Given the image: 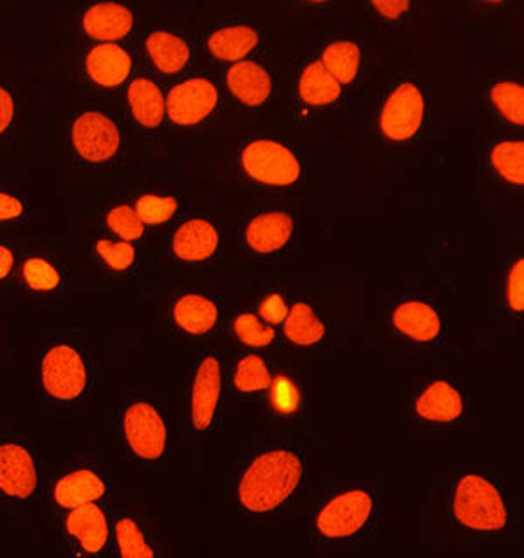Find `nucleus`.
Segmentation results:
<instances>
[{"label":"nucleus","mask_w":524,"mask_h":558,"mask_svg":"<svg viewBox=\"0 0 524 558\" xmlns=\"http://www.w3.org/2000/svg\"><path fill=\"white\" fill-rule=\"evenodd\" d=\"M305 476V459L294 449L261 450L241 471L236 499L249 514H270L290 499Z\"/></svg>","instance_id":"obj_1"},{"label":"nucleus","mask_w":524,"mask_h":558,"mask_svg":"<svg viewBox=\"0 0 524 558\" xmlns=\"http://www.w3.org/2000/svg\"><path fill=\"white\" fill-rule=\"evenodd\" d=\"M40 389L55 405H75L90 395L93 371L83 349L70 339H52L39 357Z\"/></svg>","instance_id":"obj_2"},{"label":"nucleus","mask_w":524,"mask_h":558,"mask_svg":"<svg viewBox=\"0 0 524 558\" xmlns=\"http://www.w3.org/2000/svg\"><path fill=\"white\" fill-rule=\"evenodd\" d=\"M116 432L128 456L135 461H162L168 452L165 412L147 398L122 401L116 412Z\"/></svg>","instance_id":"obj_3"},{"label":"nucleus","mask_w":524,"mask_h":558,"mask_svg":"<svg viewBox=\"0 0 524 558\" xmlns=\"http://www.w3.org/2000/svg\"><path fill=\"white\" fill-rule=\"evenodd\" d=\"M451 513L460 527L471 531H502L509 525V510L500 488L480 475L454 480Z\"/></svg>","instance_id":"obj_4"},{"label":"nucleus","mask_w":524,"mask_h":558,"mask_svg":"<svg viewBox=\"0 0 524 558\" xmlns=\"http://www.w3.org/2000/svg\"><path fill=\"white\" fill-rule=\"evenodd\" d=\"M57 534L70 558H102L112 546V519L105 505L79 506L58 513Z\"/></svg>","instance_id":"obj_5"},{"label":"nucleus","mask_w":524,"mask_h":558,"mask_svg":"<svg viewBox=\"0 0 524 558\" xmlns=\"http://www.w3.org/2000/svg\"><path fill=\"white\" fill-rule=\"evenodd\" d=\"M43 466L28 441L20 436L0 438V499L28 505L43 493Z\"/></svg>","instance_id":"obj_6"},{"label":"nucleus","mask_w":524,"mask_h":558,"mask_svg":"<svg viewBox=\"0 0 524 558\" xmlns=\"http://www.w3.org/2000/svg\"><path fill=\"white\" fill-rule=\"evenodd\" d=\"M72 156L83 165H105L118 156L122 147L119 122L102 110H83L70 122Z\"/></svg>","instance_id":"obj_7"},{"label":"nucleus","mask_w":524,"mask_h":558,"mask_svg":"<svg viewBox=\"0 0 524 558\" xmlns=\"http://www.w3.org/2000/svg\"><path fill=\"white\" fill-rule=\"evenodd\" d=\"M374 497L366 488L334 494L314 513L313 527L323 539H348L371 522Z\"/></svg>","instance_id":"obj_8"},{"label":"nucleus","mask_w":524,"mask_h":558,"mask_svg":"<svg viewBox=\"0 0 524 558\" xmlns=\"http://www.w3.org/2000/svg\"><path fill=\"white\" fill-rule=\"evenodd\" d=\"M48 496L57 513L79 506L105 505L110 496L109 473L96 462H83L52 480Z\"/></svg>","instance_id":"obj_9"},{"label":"nucleus","mask_w":524,"mask_h":558,"mask_svg":"<svg viewBox=\"0 0 524 558\" xmlns=\"http://www.w3.org/2000/svg\"><path fill=\"white\" fill-rule=\"evenodd\" d=\"M223 397V362L214 351L198 357L188 392V414L192 429L206 433L214 426Z\"/></svg>","instance_id":"obj_10"},{"label":"nucleus","mask_w":524,"mask_h":558,"mask_svg":"<svg viewBox=\"0 0 524 558\" xmlns=\"http://www.w3.org/2000/svg\"><path fill=\"white\" fill-rule=\"evenodd\" d=\"M241 165L250 179L276 187L293 185L301 177V162L296 154L273 140H253L245 145Z\"/></svg>","instance_id":"obj_11"},{"label":"nucleus","mask_w":524,"mask_h":558,"mask_svg":"<svg viewBox=\"0 0 524 558\" xmlns=\"http://www.w3.org/2000/svg\"><path fill=\"white\" fill-rule=\"evenodd\" d=\"M166 116L177 126H196L217 109V84L209 77H188L175 84L165 96Z\"/></svg>","instance_id":"obj_12"},{"label":"nucleus","mask_w":524,"mask_h":558,"mask_svg":"<svg viewBox=\"0 0 524 558\" xmlns=\"http://www.w3.org/2000/svg\"><path fill=\"white\" fill-rule=\"evenodd\" d=\"M424 116L425 98L421 89L413 83H401L384 101L380 128L386 138L402 142L416 135Z\"/></svg>","instance_id":"obj_13"},{"label":"nucleus","mask_w":524,"mask_h":558,"mask_svg":"<svg viewBox=\"0 0 524 558\" xmlns=\"http://www.w3.org/2000/svg\"><path fill=\"white\" fill-rule=\"evenodd\" d=\"M135 61L119 43L93 44L84 54V74L102 89H116L130 78Z\"/></svg>","instance_id":"obj_14"},{"label":"nucleus","mask_w":524,"mask_h":558,"mask_svg":"<svg viewBox=\"0 0 524 558\" xmlns=\"http://www.w3.org/2000/svg\"><path fill=\"white\" fill-rule=\"evenodd\" d=\"M135 26V11L122 2H93L81 14V28L96 44L128 39Z\"/></svg>","instance_id":"obj_15"},{"label":"nucleus","mask_w":524,"mask_h":558,"mask_svg":"<svg viewBox=\"0 0 524 558\" xmlns=\"http://www.w3.org/2000/svg\"><path fill=\"white\" fill-rule=\"evenodd\" d=\"M221 246V232L206 218H188L171 234V252L183 262H206Z\"/></svg>","instance_id":"obj_16"},{"label":"nucleus","mask_w":524,"mask_h":558,"mask_svg":"<svg viewBox=\"0 0 524 558\" xmlns=\"http://www.w3.org/2000/svg\"><path fill=\"white\" fill-rule=\"evenodd\" d=\"M175 327L189 336H205L215 330L221 319L217 302L203 293H183L171 305Z\"/></svg>","instance_id":"obj_17"},{"label":"nucleus","mask_w":524,"mask_h":558,"mask_svg":"<svg viewBox=\"0 0 524 558\" xmlns=\"http://www.w3.org/2000/svg\"><path fill=\"white\" fill-rule=\"evenodd\" d=\"M226 84L236 100L249 107L266 104L273 89V81L267 70L255 61H236L227 70Z\"/></svg>","instance_id":"obj_18"},{"label":"nucleus","mask_w":524,"mask_h":558,"mask_svg":"<svg viewBox=\"0 0 524 558\" xmlns=\"http://www.w3.org/2000/svg\"><path fill=\"white\" fill-rule=\"evenodd\" d=\"M415 412L427 423H454L462 415L463 398L453 384L436 380L419 392L415 401Z\"/></svg>","instance_id":"obj_19"},{"label":"nucleus","mask_w":524,"mask_h":558,"mask_svg":"<svg viewBox=\"0 0 524 558\" xmlns=\"http://www.w3.org/2000/svg\"><path fill=\"white\" fill-rule=\"evenodd\" d=\"M294 222L290 215L284 211H267L250 220L245 229V241L255 253L276 252L284 248L293 238Z\"/></svg>","instance_id":"obj_20"},{"label":"nucleus","mask_w":524,"mask_h":558,"mask_svg":"<svg viewBox=\"0 0 524 558\" xmlns=\"http://www.w3.org/2000/svg\"><path fill=\"white\" fill-rule=\"evenodd\" d=\"M128 105L131 116L140 126L156 130L162 126L166 116L165 95L154 78L139 75L128 84Z\"/></svg>","instance_id":"obj_21"},{"label":"nucleus","mask_w":524,"mask_h":558,"mask_svg":"<svg viewBox=\"0 0 524 558\" xmlns=\"http://www.w3.org/2000/svg\"><path fill=\"white\" fill-rule=\"evenodd\" d=\"M392 322L402 336L409 337L416 342H432L442 331L441 316L432 305L421 301L398 304L393 311Z\"/></svg>","instance_id":"obj_22"},{"label":"nucleus","mask_w":524,"mask_h":558,"mask_svg":"<svg viewBox=\"0 0 524 558\" xmlns=\"http://www.w3.org/2000/svg\"><path fill=\"white\" fill-rule=\"evenodd\" d=\"M145 51L162 74H179L191 60V46L182 35L171 31H153L145 39Z\"/></svg>","instance_id":"obj_23"},{"label":"nucleus","mask_w":524,"mask_h":558,"mask_svg":"<svg viewBox=\"0 0 524 558\" xmlns=\"http://www.w3.org/2000/svg\"><path fill=\"white\" fill-rule=\"evenodd\" d=\"M20 281L31 293H57L66 284V272L55 258L44 253H28L20 262Z\"/></svg>","instance_id":"obj_24"},{"label":"nucleus","mask_w":524,"mask_h":558,"mask_svg":"<svg viewBox=\"0 0 524 558\" xmlns=\"http://www.w3.org/2000/svg\"><path fill=\"white\" fill-rule=\"evenodd\" d=\"M259 34L249 25H227L206 37V49L218 61H241L258 48Z\"/></svg>","instance_id":"obj_25"},{"label":"nucleus","mask_w":524,"mask_h":558,"mask_svg":"<svg viewBox=\"0 0 524 558\" xmlns=\"http://www.w3.org/2000/svg\"><path fill=\"white\" fill-rule=\"evenodd\" d=\"M112 548L116 558H156L147 532L131 514L112 520Z\"/></svg>","instance_id":"obj_26"},{"label":"nucleus","mask_w":524,"mask_h":558,"mask_svg":"<svg viewBox=\"0 0 524 558\" xmlns=\"http://www.w3.org/2000/svg\"><path fill=\"white\" fill-rule=\"evenodd\" d=\"M299 93L306 104L329 105L340 98L341 84L329 74L322 61H313L302 70Z\"/></svg>","instance_id":"obj_27"},{"label":"nucleus","mask_w":524,"mask_h":558,"mask_svg":"<svg viewBox=\"0 0 524 558\" xmlns=\"http://www.w3.org/2000/svg\"><path fill=\"white\" fill-rule=\"evenodd\" d=\"M285 337L296 345H313L325 336V327L306 302H297L285 316Z\"/></svg>","instance_id":"obj_28"},{"label":"nucleus","mask_w":524,"mask_h":558,"mask_svg":"<svg viewBox=\"0 0 524 558\" xmlns=\"http://www.w3.org/2000/svg\"><path fill=\"white\" fill-rule=\"evenodd\" d=\"M360 49L352 40H336L322 52V65L337 83H352L360 70Z\"/></svg>","instance_id":"obj_29"},{"label":"nucleus","mask_w":524,"mask_h":558,"mask_svg":"<svg viewBox=\"0 0 524 558\" xmlns=\"http://www.w3.org/2000/svg\"><path fill=\"white\" fill-rule=\"evenodd\" d=\"M491 165L498 174L514 185L524 183V144L520 140H503L491 148Z\"/></svg>","instance_id":"obj_30"},{"label":"nucleus","mask_w":524,"mask_h":558,"mask_svg":"<svg viewBox=\"0 0 524 558\" xmlns=\"http://www.w3.org/2000/svg\"><path fill=\"white\" fill-rule=\"evenodd\" d=\"M271 380L273 377H271L266 362L259 354L253 353L245 354L233 374L236 391L243 392V395L264 391L270 388Z\"/></svg>","instance_id":"obj_31"},{"label":"nucleus","mask_w":524,"mask_h":558,"mask_svg":"<svg viewBox=\"0 0 524 558\" xmlns=\"http://www.w3.org/2000/svg\"><path fill=\"white\" fill-rule=\"evenodd\" d=\"M104 220L110 234L116 235V240L133 244L140 238H144L145 226L136 215L135 208L128 203L110 206Z\"/></svg>","instance_id":"obj_32"},{"label":"nucleus","mask_w":524,"mask_h":558,"mask_svg":"<svg viewBox=\"0 0 524 558\" xmlns=\"http://www.w3.org/2000/svg\"><path fill=\"white\" fill-rule=\"evenodd\" d=\"M96 258L112 272H128L135 266V246L127 241L110 240V238H96L93 243Z\"/></svg>","instance_id":"obj_33"},{"label":"nucleus","mask_w":524,"mask_h":558,"mask_svg":"<svg viewBox=\"0 0 524 558\" xmlns=\"http://www.w3.org/2000/svg\"><path fill=\"white\" fill-rule=\"evenodd\" d=\"M491 100L503 118L517 126L524 124V89L514 81H500L491 87Z\"/></svg>","instance_id":"obj_34"},{"label":"nucleus","mask_w":524,"mask_h":558,"mask_svg":"<svg viewBox=\"0 0 524 558\" xmlns=\"http://www.w3.org/2000/svg\"><path fill=\"white\" fill-rule=\"evenodd\" d=\"M133 208L144 226H162L179 211V201L170 196L142 194Z\"/></svg>","instance_id":"obj_35"},{"label":"nucleus","mask_w":524,"mask_h":558,"mask_svg":"<svg viewBox=\"0 0 524 558\" xmlns=\"http://www.w3.org/2000/svg\"><path fill=\"white\" fill-rule=\"evenodd\" d=\"M233 331L243 344L250 345V348H266V345L273 344L276 339L275 328L262 323L252 313L236 316L235 322H233Z\"/></svg>","instance_id":"obj_36"},{"label":"nucleus","mask_w":524,"mask_h":558,"mask_svg":"<svg viewBox=\"0 0 524 558\" xmlns=\"http://www.w3.org/2000/svg\"><path fill=\"white\" fill-rule=\"evenodd\" d=\"M270 389L271 405L275 407L276 412L290 415L299 409L301 395H299L296 384L288 377L278 375L275 380H271Z\"/></svg>","instance_id":"obj_37"},{"label":"nucleus","mask_w":524,"mask_h":558,"mask_svg":"<svg viewBox=\"0 0 524 558\" xmlns=\"http://www.w3.org/2000/svg\"><path fill=\"white\" fill-rule=\"evenodd\" d=\"M507 301L514 313L521 314L524 310V260L517 258L509 270L507 279Z\"/></svg>","instance_id":"obj_38"},{"label":"nucleus","mask_w":524,"mask_h":558,"mask_svg":"<svg viewBox=\"0 0 524 558\" xmlns=\"http://www.w3.org/2000/svg\"><path fill=\"white\" fill-rule=\"evenodd\" d=\"M26 215V203L22 196L9 189L0 187V222L22 220Z\"/></svg>","instance_id":"obj_39"},{"label":"nucleus","mask_w":524,"mask_h":558,"mask_svg":"<svg viewBox=\"0 0 524 558\" xmlns=\"http://www.w3.org/2000/svg\"><path fill=\"white\" fill-rule=\"evenodd\" d=\"M14 116H16V101H14L13 92L4 84H0V136H4L11 130Z\"/></svg>","instance_id":"obj_40"},{"label":"nucleus","mask_w":524,"mask_h":558,"mask_svg":"<svg viewBox=\"0 0 524 558\" xmlns=\"http://www.w3.org/2000/svg\"><path fill=\"white\" fill-rule=\"evenodd\" d=\"M287 311V304L279 295L266 296L259 305V313H261L262 318L266 319L267 325L270 323L271 325H278V323L284 322Z\"/></svg>","instance_id":"obj_41"},{"label":"nucleus","mask_w":524,"mask_h":558,"mask_svg":"<svg viewBox=\"0 0 524 558\" xmlns=\"http://www.w3.org/2000/svg\"><path fill=\"white\" fill-rule=\"evenodd\" d=\"M371 5L381 16L395 20V17H401L402 14L406 13L407 9L410 8V2H407V0H376Z\"/></svg>","instance_id":"obj_42"},{"label":"nucleus","mask_w":524,"mask_h":558,"mask_svg":"<svg viewBox=\"0 0 524 558\" xmlns=\"http://www.w3.org/2000/svg\"><path fill=\"white\" fill-rule=\"evenodd\" d=\"M16 269V253L11 244L0 241V284L8 281Z\"/></svg>","instance_id":"obj_43"}]
</instances>
